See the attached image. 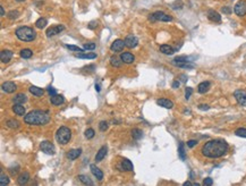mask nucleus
Wrapping results in <instances>:
<instances>
[{"label":"nucleus","instance_id":"obj_4","mask_svg":"<svg viewBox=\"0 0 246 186\" xmlns=\"http://www.w3.org/2000/svg\"><path fill=\"white\" fill-rule=\"evenodd\" d=\"M70 139H72V132H70V130H69L68 127L62 126V127H60L59 130H57L56 140L58 143L65 145V144H67V143L70 141Z\"/></svg>","mask_w":246,"mask_h":186},{"label":"nucleus","instance_id":"obj_32","mask_svg":"<svg viewBox=\"0 0 246 186\" xmlns=\"http://www.w3.org/2000/svg\"><path fill=\"white\" fill-rule=\"evenodd\" d=\"M19 55H21V57H22V58H24V59H29V58H31V57H32L33 52H32V50H31V49H23L22 51L19 52Z\"/></svg>","mask_w":246,"mask_h":186},{"label":"nucleus","instance_id":"obj_16","mask_svg":"<svg viewBox=\"0 0 246 186\" xmlns=\"http://www.w3.org/2000/svg\"><path fill=\"white\" fill-rule=\"evenodd\" d=\"M120 59L123 60V63H125V64H132V63H134L135 57L134 55L130 53V52H123L120 55Z\"/></svg>","mask_w":246,"mask_h":186},{"label":"nucleus","instance_id":"obj_37","mask_svg":"<svg viewBox=\"0 0 246 186\" xmlns=\"http://www.w3.org/2000/svg\"><path fill=\"white\" fill-rule=\"evenodd\" d=\"M178 152H179V157H180L181 160H185V159H186V153H185V149H184V144H183V143H180V144H179Z\"/></svg>","mask_w":246,"mask_h":186},{"label":"nucleus","instance_id":"obj_33","mask_svg":"<svg viewBox=\"0 0 246 186\" xmlns=\"http://www.w3.org/2000/svg\"><path fill=\"white\" fill-rule=\"evenodd\" d=\"M132 136H133V139L134 140H140L143 137V132L141 130H138V128H134V130H132Z\"/></svg>","mask_w":246,"mask_h":186},{"label":"nucleus","instance_id":"obj_56","mask_svg":"<svg viewBox=\"0 0 246 186\" xmlns=\"http://www.w3.org/2000/svg\"><path fill=\"white\" fill-rule=\"evenodd\" d=\"M193 185V183H190V182H185L184 183V186H192Z\"/></svg>","mask_w":246,"mask_h":186},{"label":"nucleus","instance_id":"obj_15","mask_svg":"<svg viewBox=\"0 0 246 186\" xmlns=\"http://www.w3.org/2000/svg\"><path fill=\"white\" fill-rule=\"evenodd\" d=\"M1 87H2V90H4L6 93H13V92H15L16 89H17L16 84L14 82H5L4 84L1 85Z\"/></svg>","mask_w":246,"mask_h":186},{"label":"nucleus","instance_id":"obj_31","mask_svg":"<svg viewBox=\"0 0 246 186\" xmlns=\"http://www.w3.org/2000/svg\"><path fill=\"white\" fill-rule=\"evenodd\" d=\"M78 179H79L83 184H85V185H93V182L91 181V178L89 177V176H86V175H79V176H78Z\"/></svg>","mask_w":246,"mask_h":186},{"label":"nucleus","instance_id":"obj_38","mask_svg":"<svg viewBox=\"0 0 246 186\" xmlns=\"http://www.w3.org/2000/svg\"><path fill=\"white\" fill-rule=\"evenodd\" d=\"M7 126L9 128H18L19 123L17 120H14V119H9V120H7Z\"/></svg>","mask_w":246,"mask_h":186},{"label":"nucleus","instance_id":"obj_6","mask_svg":"<svg viewBox=\"0 0 246 186\" xmlns=\"http://www.w3.org/2000/svg\"><path fill=\"white\" fill-rule=\"evenodd\" d=\"M234 12L235 14L239 16V17H243L246 15V1L245 0H239L237 4L235 5L234 7Z\"/></svg>","mask_w":246,"mask_h":186},{"label":"nucleus","instance_id":"obj_35","mask_svg":"<svg viewBox=\"0 0 246 186\" xmlns=\"http://www.w3.org/2000/svg\"><path fill=\"white\" fill-rule=\"evenodd\" d=\"M9 184V178L8 176H6L4 173H1L0 175V185L1 186H6Z\"/></svg>","mask_w":246,"mask_h":186},{"label":"nucleus","instance_id":"obj_19","mask_svg":"<svg viewBox=\"0 0 246 186\" xmlns=\"http://www.w3.org/2000/svg\"><path fill=\"white\" fill-rule=\"evenodd\" d=\"M29 181H30V174L27 173V171L22 173L17 178V183L19 185H25V184H27Z\"/></svg>","mask_w":246,"mask_h":186},{"label":"nucleus","instance_id":"obj_11","mask_svg":"<svg viewBox=\"0 0 246 186\" xmlns=\"http://www.w3.org/2000/svg\"><path fill=\"white\" fill-rule=\"evenodd\" d=\"M124 41H125L126 47L130 48V49H133V48H135L138 44V39L136 38V36H135V35H133V34L127 35Z\"/></svg>","mask_w":246,"mask_h":186},{"label":"nucleus","instance_id":"obj_48","mask_svg":"<svg viewBox=\"0 0 246 186\" xmlns=\"http://www.w3.org/2000/svg\"><path fill=\"white\" fill-rule=\"evenodd\" d=\"M196 144H197V141H196V140H190V141L187 142V147H194Z\"/></svg>","mask_w":246,"mask_h":186},{"label":"nucleus","instance_id":"obj_17","mask_svg":"<svg viewBox=\"0 0 246 186\" xmlns=\"http://www.w3.org/2000/svg\"><path fill=\"white\" fill-rule=\"evenodd\" d=\"M81 153H82V149H72L67 153V158L69 160H75L81 156Z\"/></svg>","mask_w":246,"mask_h":186},{"label":"nucleus","instance_id":"obj_51","mask_svg":"<svg viewBox=\"0 0 246 186\" xmlns=\"http://www.w3.org/2000/svg\"><path fill=\"white\" fill-rule=\"evenodd\" d=\"M48 92H49V94H50V95H55V94H57L56 90H55L53 87H49V89H48Z\"/></svg>","mask_w":246,"mask_h":186},{"label":"nucleus","instance_id":"obj_44","mask_svg":"<svg viewBox=\"0 0 246 186\" xmlns=\"http://www.w3.org/2000/svg\"><path fill=\"white\" fill-rule=\"evenodd\" d=\"M183 2H181L180 0H177V1H175L173 5H171V7H173V9H181L183 8Z\"/></svg>","mask_w":246,"mask_h":186},{"label":"nucleus","instance_id":"obj_23","mask_svg":"<svg viewBox=\"0 0 246 186\" xmlns=\"http://www.w3.org/2000/svg\"><path fill=\"white\" fill-rule=\"evenodd\" d=\"M106 154H107V147H102L99 151L96 152V156H95V161H96V162H100V161L102 160L104 157H106Z\"/></svg>","mask_w":246,"mask_h":186},{"label":"nucleus","instance_id":"obj_14","mask_svg":"<svg viewBox=\"0 0 246 186\" xmlns=\"http://www.w3.org/2000/svg\"><path fill=\"white\" fill-rule=\"evenodd\" d=\"M207 18L211 21V22H214V23H219L221 22V16L219 13H217L216 10L213 9H210L207 12Z\"/></svg>","mask_w":246,"mask_h":186},{"label":"nucleus","instance_id":"obj_10","mask_svg":"<svg viewBox=\"0 0 246 186\" xmlns=\"http://www.w3.org/2000/svg\"><path fill=\"white\" fill-rule=\"evenodd\" d=\"M124 47H126L125 41H123V40H120V39H117L111 43L110 49H111V51H113V52H120V51H123Z\"/></svg>","mask_w":246,"mask_h":186},{"label":"nucleus","instance_id":"obj_45","mask_svg":"<svg viewBox=\"0 0 246 186\" xmlns=\"http://www.w3.org/2000/svg\"><path fill=\"white\" fill-rule=\"evenodd\" d=\"M84 50H94L95 49V43L93 42H89V43H85L84 44Z\"/></svg>","mask_w":246,"mask_h":186},{"label":"nucleus","instance_id":"obj_20","mask_svg":"<svg viewBox=\"0 0 246 186\" xmlns=\"http://www.w3.org/2000/svg\"><path fill=\"white\" fill-rule=\"evenodd\" d=\"M50 101H51V103L55 104V106H60V104H62L64 102H65V99H64L62 95L55 94V95H51Z\"/></svg>","mask_w":246,"mask_h":186},{"label":"nucleus","instance_id":"obj_3","mask_svg":"<svg viewBox=\"0 0 246 186\" xmlns=\"http://www.w3.org/2000/svg\"><path fill=\"white\" fill-rule=\"evenodd\" d=\"M15 34L17 36L18 39L21 41H24V42H31L36 38V33L35 31L32 29V27H29V26H21L18 27Z\"/></svg>","mask_w":246,"mask_h":186},{"label":"nucleus","instance_id":"obj_36","mask_svg":"<svg viewBox=\"0 0 246 186\" xmlns=\"http://www.w3.org/2000/svg\"><path fill=\"white\" fill-rule=\"evenodd\" d=\"M184 61H190V57L187 56H178L173 60V64L175 63H184Z\"/></svg>","mask_w":246,"mask_h":186},{"label":"nucleus","instance_id":"obj_57","mask_svg":"<svg viewBox=\"0 0 246 186\" xmlns=\"http://www.w3.org/2000/svg\"><path fill=\"white\" fill-rule=\"evenodd\" d=\"M95 90H96L98 92L100 91V86H99V85H95Z\"/></svg>","mask_w":246,"mask_h":186},{"label":"nucleus","instance_id":"obj_21","mask_svg":"<svg viewBox=\"0 0 246 186\" xmlns=\"http://www.w3.org/2000/svg\"><path fill=\"white\" fill-rule=\"evenodd\" d=\"M13 111L17 116H25V107H23L22 104L15 103L13 106Z\"/></svg>","mask_w":246,"mask_h":186},{"label":"nucleus","instance_id":"obj_27","mask_svg":"<svg viewBox=\"0 0 246 186\" xmlns=\"http://www.w3.org/2000/svg\"><path fill=\"white\" fill-rule=\"evenodd\" d=\"M209 89H210V82H202L199 84L197 91H199V93L203 94V93H205V92L209 91Z\"/></svg>","mask_w":246,"mask_h":186},{"label":"nucleus","instance_id":"obj_26","mask_svg":"<svg viewBox=\"0 0 246 186\" xmlns=\"http://www.w3.org/2000/svg\"><path fill=\"white\" fill-rule=\"evenodd\" d=\"M30 92L32 93L33 95H35V96H42L44 93L43 89H41V87H38V86H34V85H32V86H30Z\"/></svg>","mask_w":246,"mask_h":186},{"label":"nucleus","instance_id":"obj_29","mask_svg":"<svg viewBox=\"0 0 246 186\" xmlns=\"http://www.w3.org/2000/svg\"><path fill=\"white\" fill-rule=\"evenodd\" d=\"M75 57L76 58H81V59H94V58H96V53H90V52L84 53V52H81V53L75 55Z\"/></svg>","mask_w":246,"mask_h":186},{"label":"nucleus","instance_id":"obj_25","mask_svg":"<svg viewBox=\"0 0 246 186\" xmlns=\"http://www.w3.org/2000/svg\"><path fill=\"white\" fill-rule=\"evenodd\" d=\"M26 101H27V98H26V95L24 94V93H18V94H16L14 96V102H15V103L23 104V103H25Z\"/></svg>","mask_w":246,"mask_h":186},{"label":"nucleus","instance_id":"obj_55","mask_svg":"<svg viewBox=\"0 0 246 186\" xmlns=\"http://www.w3.org/2000/svg\"><path fill=\"white\" fill-rule=\"evenodd\" d=\"M180 78H183L181 81H183V82H184V83H185L186 81H187V76H186V75H180Z\"/></svg>","mask_w":246,"mask_h":186},{"label":"nucleus","instance_id":"obj_7","mask_svg":"<svg viewBox=\"0 0 246 186\" xmlns=\"http://www.w3.org/2000/svg\"><path fill=\"white\" fill-rule=\"evenodd\" d=\"M40 147H41V150H42L44 153H47V154H51L52 156V154L56 153V147H55V145H53L51 142H49V141L41 142Z\"/></svg>","mask_w":246,"mask_h":186},{"label":"nucleus","instance_id":"obj_50","mask_svg":"<svg viewBox=\"0 0 246 186\" xmlns=\"http://www.w3.org/2000/svg\"><path fill=\"white\" fill-rule=\"evenodd\" d=\"M199 109H201V110H209V109H210V107H209L207 104H200Z\"/></svg>","mask_w":246,"mask_h":186},{"label":"nucleus","instance_id":"obj_52","mask_svg":"<svg viewBox=\"0 0 246 186\" xmlns=\"http://www.w3.org/2000/svg\"><path fill=\"white\" fill-rule=\"evenodd\" d=\"M222 13L230 14V13H231V10H230V8H229V7H222Z\"/></svg>","mask_w":246,"mask_h":186},{"label":"nucleus","instance_id":"obj_28","mask_svg":"<svg viewBox=\"0 0 246 186\" xmlns=\"http://www.w3.org/2000/svg\"><path fill=\"white\" fill-rule=\"evenodd\" d=\"M174 65L177 66V67H180V68H186V69H192V68H194V67H195L194 64H192L190 61H184V63H175Z\"/></svg>","mask_w":246,"mask_h":186},{"label":"nucleus","instance_id":"obj_53","mask_svg":"<svg viewBox=\"0 0 246 186\" xmlns=\"http://www.w3.org/2000/svg\"><path fill=\"white\" fill-rule=\"evenodd\" d=\"M179 85H180V83L178 82V81H176V82L173 83V87H174V89H177V87H179Z\"/></svg>","mask_w":246,"mask_h":186},{"label":"nucleus","instance_id":"obj_24","mask_svg":"<svg viewBox=\"0 0 246 186\" xmlns=\"http://www.w3.org/2000/svg\"><path fill=\"white\" fill-rule=\"evenodd\" d=\"M160 51L164 53V55H173L176 50L173 47L168 46V44H162V46H160Z\"/></svg>","mask_w":246,"mask_h":186},{"label":"nucleus","instance_id":"obj_54","mask_svg":"<svg viewBox=\"0 0 246 186\" xmlns=\"http://www.w3.org/2000/svg\"><path fill=\"white\" fill-rule=\"evenodd\" d=\"M0 15H1V17H4V16H5V9H4V7H2V6L0 7Z\"/></svg>","mask_w":246,"mask_h":186},{"label":"nucleus","instance_id":"obj_22","mask_svg":"<svg viewBox=\"0 0 246 186\" xmlns=\"http://www.w3.org/2000/svg\"><path fill=\"white\" fill-rule=\"evenodd\" d=\"M157 103L159 104V106H161V107L167 108V109H171L174 107V102L168 99H159L158 101H157Z\"/></svg>","mask_w":246,"mask_h":186},{"label":"nucleus","instance_id":"obj_42","mask_svg":"<svg viewBox=\"0 0 246 186\" xmlns=\"http://www.w3.org/2000/svg\"><path fill=\"white\" fill-rule=\"evenodd\" d=\"M18 16H19V13H18L17 10H12V12L8 13V17L10 18V19H16Z\"/></svg>","mask_w":246,"mask_h":186},{"label":"nucleus","instance_id":"obj_43","mask_svg":"<svg viewBox=\"0 0 246 186\" xmlns=\"http://www.w3.org/2000/svg\"><path fill=\"white\" fill-rule=\"evenodd\" d=\"M99 128H100V130H101V132H104V130H107V128H108V123H107L106 120L100 121Z\"/></svg>","mask_w":246,"mask_h":186},{"label":"nucleus","instance_id":"obj_12","mask_svg":"<svg viewBox=\"0 0 246 186\" xmlns=\"http://www.w3.org/2000/svg\"><path fill=\"white\" fill-rule=\"evenodd\" d=\"M118 168L120 169L121 171H132L134 169V166L128 159H123L120 161V164L118 166Z\"/></svg>","mask_w":246,"mask_h":186},{"label":"nucleus","instance_id":"obj_13","mask_svg":"<svg viewBox=\"0 0 246 186\" xmlns=\"http://www.w3.org/2000/svg\"><path fill=\"white\" fill-rule=\"evenodd\" d=\"M13 51H10V50H2L0 52V59L4 64H7L13 58Z\"/></svg>","mask_w":246,"mask_h":186},{"label":"nucleus","instance_id":"obj_18","mask_svg":"<svg viewBox=\"0 0 246 186\" xmlns=\"http://www.w3.org/2000/svg\"><path fill=\"white\" fill-rule=\"evenodd\" d=\"M90 169H91V171H92V174L94 175V177H96L98 181H102V179H103V173H102L95 164H91Z\"/></svg>","mask_w":246,"mask_h":186},{"label":"nucleus","instance_id":"obj_30","mask_svg":"<svg viewBox=\"0 0 246 186\" xmlns=\"http://www.w3.org/2000/svg\"><path fill=\"white\" fill-rule=\"evenodd\" d=\"M47 24H48V21L43 17L39 18V19L35 22V26H36L38 29H41V30H42V29H44V27L47 26Z\"/></svg>","mask_w":246,"mask_h":186},{"label":"nucleus","instance_id":"obj_58","mask_svg":"<svg viewBox=\"0 0 246 186\" xmlns=\"http://www.w3.org/2000/svg\"><path fill=\"white\" fill-rule=\"evenodd\" d=\"M16 1H18V2H23V1H25V0H16Z\"/></svg>","mask_w":246,"mask_h":186},{"label":"nucleus","instance_id":"obj_47","mask_svg":"<svg viewBox=\"0 0 246 186\" xmlns=\"http://www.w3.org/2000/svg\"><path fill=\"white\" fill-rule=\"evenodd\" d=\"M212 184H213V181H212V178L210 177H207L203 181V185L204 186H211Z\"/></svg>","mask_w":246,"mask_h":186},{"label":"nucleus","instance_id":"obj_40","mask_svg":"<svg viewBox=\"0 0 246 186\" xmlns=\"http://www.w3.org/2000/svg\"><path fill=\"white\" fill-rule=\"evenodd\" d=\"M66 48H68L69 50H72V51H78V52H83V50H84V48H79L76 47V46H69V44H67Z\"/></svg>","mask_w":246,"mask_h":186},{"label":"nucleus","instance_id":"obj_2","mask_svg":"<svg viewBox=\"0 0 246 186\" xmlns=\"http://www.w3.org/2000/svg\"><path fill=\"white\" fill-rule=\"evenodd\" d=\"M24 121L29 125L42 126L50 121V116L48 111L43 110H32L24 116Z\"/></svg>","mask_w":246,"mask_h":186},{"label":"nucleus","instance_id":"obj_5","mask_svg":"<svg viewBox=\"0 0 246 186\" xmlns=\"http://www.w3.org/2000/svg\"><path fill=\"white\" fill-rule=\"evenodd\" d=\"M149 19L151 22H157V21H160V22H171L173 17L167 15V14H164L163 12H156V13L151 14L149 16Z\"/></svg>","mask_w":246,"mask_h":186},{"label":"nucleus","instance_id":"obj_34","mask_svg":"<svg viewBox=\"0 0 246 186\" xmlns=\"http://www.w3.org/2000/svg\"><path fill=\"white\" fill-rule=\"evenodd\" d=\"M110 64H111L112 67H120L121 64H123V60L118 59L117 57H111L110 58Z\"/></svg>","mask_w":246,"mask_h":186},{"label":"nucleus","instance_id":"obj_9","mask_svg":"<svg viewBox=\"0 0 246 186\" xmlns=\"http://www.w3.org/2000/svg\"><path fill=\"white\" fill-rule=\"evenodd\" d=\"M64 30H65V26H64V25L51 26V27H49V29L47 30L45 34H47L48 38H50V36H55V35L59 34V33H60V32H62Z\"/></svg>","mask_w":246,"mask_h":186},{"label":"nucleus","instance_id":"obj_46","mask_svg":"<svg viewBox=\"0 0 246 186\" xmlns=\"http://www.w3.org/2000/svg\"><path fill=\"white\" fill-rule=\"evenodd\" d=\"M193 93V89L192 87H186V92H185V98L186 100H188L190 98V95Z\"/></svg>","mask_w":246,"mask_h":186},{"label":"nucleus","instance_id":"obj_41","mask_svg":"<svg viewBox=\"0 0 246 186\" xmlns=\"http://www.w3.org/2000/svg\"><path fill=\"white\" fill-rule=\"evenodd\" d=\"M94 130H92V128H89V130H85V137L86 139H92V137H94Z\"/></svg>","mask_w":246,"mask_h":186},{"label":"nucleus","instance_id":"obj_49","mask_svg":"<svg viewBox=\"0 0 246 186\" xmlns=\"http://www.w3.org/2000/svg\"><path fill=\"white\" fill-rule=\"evenodd\" d=\"M96 26H98V23L96 22H90L89 23V25H87V27L91 29V30H93V29H95Z\"/></svg>","mask_w":246,"mask_h":186},{"label":"nucleus","instance_id":"obj_8","mask_svg":"<svg viewBox=\"0 0 246 186\" xmlns=\"http://www.w3.org/2000/svg\"><path fill=\"white\" fill-rule=\"evenodd\" d=\"M234 96L238 104H241L242 107H246V91L244 90H236L234 92Z\"/></svg>","mask_w":246,"mask_h":186},{"label":"nucleus","instance_id":"obj_1","mask_svg":"<svg viewBox=\"0 0 246 186\" xmlns=\"http://www.w3.org/2000/svg\"><path fill=\"white\" fill-rule=\"evenodd\" d=\"M228 143L224 140H211L202 147V154L207 158L217 159L224 157L228 152Z\"/></svg>","mask_w":246,"mask_h":186},{"label":"nucleus","instance_id":"obj_39","mask_svg":"<svg viewBox=\"0 0 246 186\" xmlns=\"http://www.w3.org/2000/svg\"><path fill=\"white\" fill-rule=\"evenodd\" d=\"M235 134L239 137H246V128H238L235 130Z\"/></svg>","mask_w":246,"mask_h":186}]
</instances>
